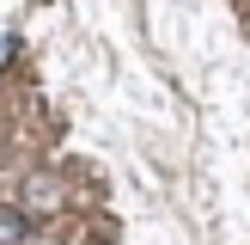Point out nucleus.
I'll use <instances>...</instances> for the list:
<instances>
[{
	"label": "nucleus",
	"mask_w": 250,
	"mask_h": 245,
	"mask_svg": "<svg viewBox=\"0 0 250 245\" xmlns=\"http://www.w3.org/2000/svg\"><path fill=\"white\" fill-rule=\"evenodd\" d=\"M24 233H31V220H24V208H0V245H19Z\"/></svg>",
	"instance_id": "obj_1"
}]
</instances>
